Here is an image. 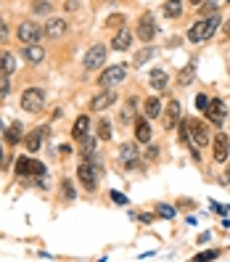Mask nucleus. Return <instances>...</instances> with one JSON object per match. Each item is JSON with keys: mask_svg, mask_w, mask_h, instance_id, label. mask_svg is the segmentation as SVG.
I'll return each mask as SVG.
<instances>
[{"mask_svg": "<svg viewBox=\"0 0 230 262\" xmlns=\"http://www.w3.org/2000/svg\"><path fill=\"white\" fill-rule=\"evenodd\" d=\"M193 77H196V66L193 64H190V66H185V69H183V72H180V85H190V82H193Z\"/></svg>", "mask_w": 230, "mask_h": 262, "instance_id": "obj_27", "label": "nucleus"}, {"mask_svg": "<svg viewBox=\"0 0 230 262\" xmlns=\"http://www.w3.org/2000/svg\"><path fill=\"white\" fill-rule=\"evenodd\" d=\"M64 32H66L64 19H48V24H45V37H61Z\"/></svg>", "mask_w": 230, "mask_h": 262, "instance_id": "obj_19", "label": "nucleus"}, {"mask_svg": "<svg viewBox=\"0 0 230 262\" xmlns=\"http://www.w3.org/2000/svg\"><path fill=\"white\" fill-rule=\"evenodd\" d=\"M206 0H190V5H204Z\"/></svg>", "mask_w": 230, "mask_h": 262, "instance_id": "obj_41", "label": "nucleus"}, {"mask_svg": "<svg viewBox=\"0 0 230 262\" xmlns=\"http://www.w3.org/2000/svg\"><path fill=\"white\" fill-rule=\"evenodd\" d=\"M0 40H8V27H5L3 19H0Z\"/></svg>", "mask_w": 230, "mask_h": 262, "instance_id": "obj_37", "label": "nucleus"}, {"mask_svg": "<svg viewBox=\"0 0 230 262\" xmlns=\"http://www.w3.org/2000/svg\"><path fill=\"white\" fill-rule=\"evenodd\" d=\"M45 130H32L27 138H24V146H27V151L29 154H35V151H40V146H43V141H45Z\"/></svg>", "mask_w": 230, "mask_h": 262, "instance_id": "obj_15", "label": "nucleus"}, {"mask_svg": "<svg viewBox=\"0 0 230 262\" xmlns=\"http://www.w3.org/2000/svg\"><path fill=\"white\" fill-rule=\"evenodd\" d=\"M130 43H133V37H130L127 29H122V32H117V37H114L111 48H114V51H127V48H130Z\"/></svg>", "mask_w": 230, "mask_h": 262, "instance_id": "obj_23", "label": "nucleus"}, {"mask_svg": "<svg viewBox=\"0 0 230 262\" xmlns=\"http://www.w3.org/2000/svg\"><path fill=\"white\" fill-rule=\"evenodd\" d=\"M167 130H172V127H178L180 125V101H170L167 104Z\"/></svg>", "mask_w": 230, "mask_h": 262, "instance_id": "obj_16", "label": "nucleus"}, {"mask_svg": "<svg viewBox=\"0 0 230 262\" xmlns=\"http://www.w3.org/2000/svg\"><path fill=\"white\" fill-rule=\"evenodd\" d=\"M196 106H198V109L204 111L206 106H209V98H206V96H198V98H196Z\"/></svg>", "mask_w": 230, "mask_h": 262, "instance_id": "obj_36", "label": "nucleus"}, {"mask_svg": "<svg viewBox=\"0 0 230 262\" xmlns=\"http://www.w3.org/2000/svg\"><path fill=\"white\" fill-rule=\"evenodd\" d=\"M148 80H151V88L153 90H167V82H170V80H167L164 69H153V72L148 74Z\"/></svg>", "mask_w": 230, "mask_h": 262, "instance_id": "obj_21", "label": "nucleus"}, {"mask_svg": "<svg viewBox=\"0 0 230 262\" xmlns=\"http://www.w3.org/2000/svg\"><path fill=\"white\" fill-rule=\"evenodd\" d=\"M228 135L220 133L217 138H214V159L217 161H228Z\"/></svg>", "mask_w": 230, "mask_h": 262, "instance_id": "obj_17", "label": "nucleus"}, {"mask_svg": "<svg viewBox=\"0 0 230 262\" xmlns=\"http://www.w3.org/2000/svg\"><path fill=\"white\" fill-rule=\"evenodd\" d=\"M125 77H127V66H122V64L106 66L101 72V77H98V85H101V88H114V85L125 82Z\"/></svg>", "mask_w": 230, "mask_h": 262, "instance_id": "obj_4", "label": "nucleus"}, {"mask_svg": "<svg viewBox=\"0 0 230 262\" xmlns=\"http://www.w3.org/2000/svg\"><path fill=\"white\" fill-rule=\"evenodd\" d=\"M19 138H21V125H11V127H8V141L16 143Z\"/></svg>", "mask_w": 230, "mask_h": 262, "instance_id": "obj_31", "label": "nucleus"}, {"mask_svg": "<svg viewBox=\"0 0 230 262\" xmlns=\"http://www.w3.org/2000/svg\"><path fill=\"white\" fill-rule=\"evenodd\" d=\"M0 167H3V149H0Z\"/></svg>", "mask_w": 230, "mask_h": 262, "instance_id": "obj_43", "label": "nucleus"}, {"mask_svg": "<svg viewBox=\"0 0 230 262\" xmlns=\"http://www.w3.org/2000/svg\"><path fill=\"white\" fill-rule=\"evenodd\" d=\"M13 72H16V58H13V53L3 51V53H0V80L11 77Z\"/></svg>", "mask_w": 230, "mask_h": 262, "instance_id": "obj_14", "label": "nucleus"}, {"mask_svg": "<svg viewBox=\"0 0 230 262\" xmlns=\"http://www.w3.org/2000/svg\"><path fill=\"white\" fill-rule=\"evenodd\" d=\"M153 56H156V48H143V51L135 56V66H143L145 61H148V58H153Z\"/></svg>", "mask_w": 230, "mask_h": 262, "instance_id": "obj_26", "label": "nucleus"}, {"mask_svg": "<svg viewBox=\"0 0 230 262\" xmlns=\"http://www.w3.org/2000/svg\"><path fill=\"white\" fill-rule=\"evenodd\" d=\"M162 11H164V16H167V19H178L180 13H183V3H180V0H167Z\"/></svg>", "mask_w": 230, "mask_h": 262, "instance_id": "obj_24", "label": "nucleus"}, {"mask_svg": "<svg viewBox=\"0 0 230 262\" xmlns=\"http://www.w3.org/2000/svg\"><path fill=\"white\" fill-rule=\"evenodd\" d=\"M40 37H45V29L37 21H21L19 24V40L29 45V43H40Z\"/></svg>", "mask_w": 230, "mask_h": 262, "instance_id": "obj_6", "label": "nucleus"}, {"mask_svg": "<svg viewBox=\"0 0 230 262\" xmlns=\"http://www.w3.org/2000/svg\"><path fill=\"white\" fill-rule=\"evenodd\" d=\"M204 114H206V119H209L212 125H222V122H225V114H228V109H225V104H222L220 98H212V101H209V106L204 109Z\"/></svg>", "mask_w": 230, "mask_h": 262, "instance_id": "obj_8", "label": "nucleus"}, {"mask_svg": "<svg viewBox=\"0 0 230 262\" xmlns=\"http://www.w3.org/2000/svg\"><path fill=\"white\" fill-rule=\"evenodd\" d=\"M135 109H138V98H130V101H127V106L122 109V119H125V122H133V117H135Z\"/></svg>", "mask_w": 230, "mask_h": 262, "instance_id": "obj_25", "label": "nucleus"}, {"mask_svg": "<svg viewBox=\"0 0 230 262\" xmlns=\"http://www.w3.org/2000/svg\"><path fill=\"white\" fill-rule=\"evenodd\" d=\"M156 210H159V214H162V217H167V220H172V217H175V210H172L170 204H159Z\"/></svg>", "mask_w": 230, "mask_h": 262, "instance_id": "obj_30", "label": "nucleus"}, {"mask_svg": "<svg viewBox=\"0 0 230 262\" xmlns=\"http://www.w3.org/2000/svg\"><path fill=\"white\" fill-rule=\"evenodd\" d=\"M222 180H225V183H230V164H228V169H225V175H222Z\"/></svg>", "mask_w": 230, "mask_h": 262, "instance_id": "obj_40", "label": "nucleus"}, {"mask_svg": "<svg viewBox=\"0 0 230 262\" xmlns=\"http://www.w3.org/2000/svg\"><path fill=\"white\" fill-rule=\"evenodd\" d=\"M21 56H24L29 64H43V61H45V48L40 43H29V45H24Z\"/></svg>", "mask_w": 230, "mask_h": 262, "instance_id": "obj_11", "label": "nucleus"}, {"mask_svg": "<svg viewBox=\"0 0 230 262\" xmlns=\"http://www.w3.org/2000/svg\"><path fill=\"white\" fill-rule=\"evenodd\" d=\"M212 207H214V212H220V214H228V210H230V207H222V204H214V202H212Z\"/></svg>", "mask_w": 230, "mask_h": 262, "instance_id": "obj_39", "label": "nucleus"}, {"mask_svg": "<svg viewBox=\"0 0 230 262\" xmlns=\"http://www.w3.org/2000/svg\"><path fill=\"white\" fill-rule=\"evenodd\" d=\"M98 138H101V141H109L111 138V122H98Z\"/></svg>", "mask_w": 230, "mask_h": 262, "instance_id": "obj_28", "label": "nucleus"}, {"mask_svg": "<svg viewBox=\"0 0 230 262\" xmlns=\"http://www.w3.org/2000/svg\"><path fill=\"white\" fill-rule=\"evenodd\" d=\"M135 138H138L140 143H148V141H151V125H148V117L135 119Z\"/></svg>", "mask_w": 230, "mask_h": 262, "instance_id": "obj_18", "label": "nucleus"}, {"mask_svg": "<svg viewBox=\"0 0 230 262\" xmlns=\"http://www.w3.org/2000/svg\"><path fill=\"white\" fill-rule=\"evenodd\" d=\"M114 101H117V93H114L111 88H106L101 96H95L93 101H90V109H93V111H103V109H109Z\"/></svg>", "mask_w": 230, "mask_h": 262, "instance_id": "obj_10", "label": "nucleus"}, {"mask_svg": "<svg viewBox=\"0 0 230 262\" xmlns=\"http://www.w3.org/2000/svg\"><path fill=\"white\" fill-rule=\"evenodd\" d=\"M32 11H35V13H48V11H50V5H48V3H40V0H37V3L32 5Z\"/></svg>", "mask_w": 230, "mask_h": 262, "instance_id": "obj_35", "label": "nucleus"}, {"mask_svg": "<svg viewBox=\"0 0 230 262\" xmlns=\"http://www.w3.org/2000/svg\"><path fill=\"white\" fill-rule=\"evenodd\" d=\"M225 32H228V37H230V21H228V24H225Z\"/></svg>", "mask_w": 230, "mask_h": 262, "instance_id": "obj_42", "label": "nucleus"}, {"mask_svg": "<svg viewBox=\"0 0 230 262\" xmlns=\"http://www.w3.org/2000/svg\"><path fill=\"white\" fill-rule=\"evenodd\" d=\"M43 104H45V93L40 88H27L24 93H21V109L29 111V114H37L43 109Z\"/></svg>", "mask_w": 230, "mask_h": 262, "instance_id": "obj_3", "label": "nucleus"}, {"mask_svg": "<svg viewBox=\"0 0 230 262\" xmlns=\"http://www.w3.org/2000/svg\"><path fill=\"white\" fill-rule=\"evenodd\" d=\"M119 157H122V161H125V169H138V164H140V159H138L135 146H130V143H125V146H122Z\"/></svg>", "mask_w": 230, "mask_h": 262, "instance_id": "obj_13", "label": "nucleus"}, {"mask_svg": "<svg viewBox=\"0 0 230 262\" xmlns=\"http://www.w3.org/2000/svg\"><path fill=\"white\" fill-rule=\"evenodd\" d=\"M88 130H90V119L85 117V114H80L74 122V130H72V135L77 138V141H85L88 138Z\"/></svg>", "mask_w": 230, "mask_h": 262, "instance_id": "obj_20", "label": "nucleus"}, {"mask_svg": "<svg viewBox=\"0 0 230 262\" xmlns=\"http://www.w3.org/2000/svg\"><path fill=\"white\" fill-rule=\"evenodd\" d=\"M16 175H37V178H43V175H45V164H43V161L29 159V157H19L16 159Z\"/></svg>", "mask_w": 230, "mask_h": 262, "instance_id": "obj_7", "label": "nucleus"}, {"mask_svg": "<svg viewBox=\"0 0 230 262\" xmlns=\"http://www.w3.org/2000/svg\"><path fill=\"white\" fill-rule=\"evenodd\" d=\"M98 175L101 172H98V167L90 159H82L80 167H77V178H80V183H82L85 191H95L98 188Z\"/></svg>", "mask_w": 230, "mask_h": 262, "instance_id": "obj_2", "label": "nucleus"}, {"mask_svg": "<svg viewBox=\"0 0 230 262\" xmlns=\"http://www.w3.org/2000/svg\"><path fill=\"white\" fill-rule=\"evenodd\" d=\"M143 111H145V117H148V119H156L159 114H162V101H159V98H145Z\"/></svg>", "mask_w": 230, "mask_h": 262, "instance_id": "obj_22", "label": "nucleus"}, {"mask_svg": "<svg viewBox=\"0 0 230 262\" xmlns=\"http://www.w3.org/2000/svg\"><path fill=\"white\" fill-rule=\"evenodd\" d=\"M190 138V127H188V119L180 122V141H188Z\"/></svg>", "mask_w": 230, "mask_h": 262, "instance_id": "obj_33", "label": "nucleus"}, {"mask_svg": "<svg viewBox=\"0 0 230 262\" xmlns=\"http://www.w3.org/2000/svg\"><path fill=\"white\" fill-rule=\"evenodd\" d=\"M64 196L69 199V202L74 199V186H72V180H64Z\"/></svg>", "mask_w": 230, "mask_h": 262, "instance_id": "obj_34", "label": "nucleus"}, {"mask_svg": "<svg viewBox=\"0 0 230 262\" xmlns=\"http://www.w3.org/2000/svg\"><path fill=\"white\" fill-rule=\"evenodd\" d=\"M111 199H114L117 204H127V196H125V194H117V191L111 194Z\"/></svg>", "mask_w": 230, "mask_h": 262, "instance_id": "obj_38", "label": "nucleus"}, {"mask_svg": "<svg viewBox=\"0 0 230 262\" xmlns=\"http://www.w3.org/2000/svg\"><path fill=\"white\" fill-rule=\"evenodd\" d=\"M217 27H220V13H209L206 19L196 21V24L188 29V43H204V40H209V37H214V32H217Z\"/></svg>", "mask_w": 230, "mask_h": 262, "instance_id": "obj_1", "label": "nucleus"}, {"mask_svg": "<svg viewBox=\"0 0 230 262\" xmlns=\"http://www.w3.org/2000/svg\"><path fill=\"white\" fill-rule=\"evenodd\" d=\"M217 257H220V252H201L193 257V262H206V260H217Z\"/></svg>", "mask_w": 230, "mask_h": 262, "instance_id": "obj_29", "label": "nucleus"}, {"mask_svg": "<svg viewBox=\"0 0 230 262\" xmlns=\"http://www.w3.org/2000/svg\"><path fill=\"white\" fill-rule=\"evenodd\" d=\"M153 35H156V24H153L151 13H145V16H140V24H138V37L140 40H153Z\"/></svg>", "mask_w": 230, "mask_h": 262, "instance_id": "obj_12", "label": "nucleus"}, {"mask_svg": "<svg viewBox=\"0 0 230 262\" xmlns=\"http://www.w3.org/2000/svg\"><path fill=\"white\" fill-rule=\"evenodd\" d=\"M125 24V16L122 13H114V16H109V27H122Z\"/></svg>", "mask_w": 230, "mask_h": 262, "instance_id": "obj_32", "label": "nucleus"}, {"mask_svg": "<svg viewBox=\"0 0 230 262\" xmlns=\"http://www.w3.org/2000/svg\"><path fill=\"white\" fill-rule=\"evenodd\" d=\"M106 45L103 43H95L93 48H90L85 56H82V66L88 69V72H93V69H101L103 66V61H106Z\"/></svg>", "mask_w": 230, "mask_h": 262, "instance_id": "obj_5", "label": "nucleus"}, {"mask_svg": "<svg viewBox=\"0 0 230 262\" xmlns=\"http://www.w3.org/2000/svg\"><path fill=\"white\" fill-rule=\"evenodd\" d=\"M228 3H230V0H228Z\"/></svg>", "mask_w": 230, "mask_h": 262, "instance_id": "obj_44", "label": "nucleus"}, {"mask_svg": "<svg viewBox=\"0 0 230 262\" xmlns=\"http://www.w3.org/2000/svg\"><path fill=\"white\" fill-rule=\"evenodd\" d=\"M188 127H190V135H193L196 146H209V133H206V125L198 119H188Z\"/></svg>", "mask_w": 230, "mask_h": 262, "instance_id": "obj_9", "label": "nucleus"}]
</instances>
